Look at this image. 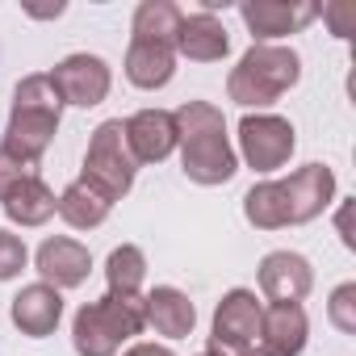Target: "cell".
<instances>
[{"instance_id":"obj_1","label":"cell","mask_w":356,"mask_h":356,"mask_svg":"<svg viewBox=\"0 0 356 356\" xmlns=\"http://www.w3.org/2000/svg\"><path fill=\"white\" fill-rule=\"evenodd\" d=\"M335 197V176L323 163H306L298 168L289 181H264L252 185L243 197V214L252 227L260 231H277V227H298L318 218Z\"/></svg>"},{"instance_id":"obj_2","label":"cell","mask_w":356,"mask_h":356,"mask_svg":"<svg viewBox=\"0 0 356 356\" xmlns=\"http://www.w3.org/2000/svg\"><path fill=\"white\" fill-rule=\"evenodd\" d=\"M176 122V143H181V163L193 185H227L239 159L227 143V122L222 109L210 101H185L172 113Z\"/></svg>"},{"instance_id":"obj_3","label":"cell","mask_w":356,"mask_h":356,"mask_svg":"<svg viewBox=\"0 0 356 356\" xmlns=\"http://www.w3.org/2000/svg\"><path fill=\"white\" fill-rule=\"evenodd\" d=\"M59 118H63V97L55 92L51 76H26L13 92V113H9V130H5L0 151H9L13 159L34 168L42 151L51 147Z\"/></svg>"},{"instance_id":"obj_4","label":"cell","mask_w":356,"mask_h":356,"mask_svg":"<svg viewBox=\"0 0 356 356\" xmlns=\"http://www.w3.org/2000/svg\"><path fill=\"white\" fill-rule=\"evenodd\" d=\"M143 327H147L143 293H105V298L80 306V314L72 323V343L80 356H113Z\"/></svg>"},{"instance_id":"obj_5","label":"cell","mask_w":356,"mask_h":356,"mask_svg":"<svg viewBox=\"0 0 356 356\" xmlns=\"http://www.w3.org/2000/svg\"><path fill=\"white\" fill-rule=\"evenodd\" d=\"M302 76V59L289 47H273V42H256L239 67L227 76V92L235 105H273L281 92H289Z\"/></svg>"},{"instance_id":"obj_6","label":"cell","mask_w":356,"mask_h":356,"mask_svg":"<svg viewBox=\"0 0 356 356\" xmlns=\"http://www.w3.org/2000/svg\"><path fill=\"white\" fill-rule=\"evenodd\" d=\"M92 189H101L109 202L126 197L130 185H134V155L126 147V126L122 118H109L92 130V143H88V155H84V176Z\"/></svg>"},{"instance_id":"obj_7","label":"cell","mask_w":356,"mask_h":356,"mask_svg":"<svg viewBox=\"0 0 356 356\" xmlns=\"http://www.w3.org/2000/svg\"><path fill=\"white\" fill-rule=\"evenodd\" d=\"M293 126L277 113H248L239 122V147L256 172H277L293 155Z\"/></svg>"},{"instance_id":"obj_8","label":"cell","mask_w":356,"mask_h":356,"mask_svg":"<svg viewBox=\"0 0 356 356\" xmlns=\"http://www.w3.org/2000/svg\"><path fill=\"white\" fill-rule=\"evenodd\" d=\"M260 314H264V306L256 302L252 289H231L218 302V310H214L210 348H218L227 356H235L243 348H256V339H260Z\"/></svg>"},{"instance_id":"obj_9","label":"cell","mask_w":356,"mask_h":356,"mask_svg":"<svg viewBox=\"0 0 356 356\" xmlns=\"http://www.w3.org/2000/svg\"><path fill=\"white\" fill-rule=\"evenodd\" d=\"M55 92L63 97V105H80L92 109L109 97V67L97 55H67L55 72H51Z\"/></svg>"},{"instance_id":"obj_10","label":"cell","mask_w":356,"mask_h":356,"mask_svg":"<svg viewBox=\"0 0 356 356\" xmlns=\"http://www.w3.org/2000/svg\"><path fill=\"white\" fill-rule=\"evenodd\" d=\"M176 72V42L172 38H130L126 51V80L134 88H163Z\"/></svg>"},{"instance_id":"obj_11","label":"cell","mask_w":356,"mask_h":356,"mask_svg":"<svg viewBox=\"0 0 356 356\" xmlns=\"http://www.w3.org/2000/svg\"><path fill=\"white\" fill-rule=\"evenodd\" d=\"M122 126H126V147L134 163H159L176 147V122L168 109H138Z\"/></svg>"},{"instance_id":"obj_12","label":"cell","mask_w":356,"mask_h":356,"mask_svg":"<svg viewBox=\"0 0 356 356\" xmlns=\"http://www.w3.org/2000/svg\"><path fill=\"white\" fill-rule=\"evenodd\" d=\"M314 285V273H310V260L298 256V252H268L260 260V289L273 298V302H302Z\"/></svg>"},{"instance_id":"obj_13","label":"cell","mask_w":356,"mask_h":356,"mask_svg":"<svg viewBox=\"0 0 356 356\" xmlns=\"http://www.w3.org/2000/svg\"><path fill=\"white\" fill-rule=\"evenodd\" d=\"M88 268H92V256H88V248L84 243H76V239H47L42 248H38V273H42V281L47 285H55V289H76V285H84L88 281Z\"/></svg>"},{"instance_id":"obj_14","label":"cell","mask_w":356,"mask_h":356,"mask_svg":"<svg viewBox=\"0 0 356 356\" xmlns=\"http://www.w3.org/2000/svg\"><path fill=\"white\" fill-rule=\"evenodd\" d=\"M59 318H63V298H59V289L47 285V281L26 285V289L13 298V323L22 327V335L42 339V335H51V331L59 327Z\"/></svg>"},{"instance_id":"obj_15","label":"cell","mask_w":356,"mask_h":356,"mask_svg":"<svg viewBox=\"0 0 356 356\" xmlns=\"http://www.w3.org/2000/svg\"><path fill=\"white\" fill-rule=\"evenodd\" d=\"M239 13H243L248 30L260 42L281 38V34H293V30H302L306 22L318 17L314 5H281V0H252V5H239Z\"/></svg>"},{"instance_id":"obj_16","label":"cell","mask_w":356,"mask_h":356,"mask_svg":"<svg viewBox=\"0 0 356 356\" xmlns=\"http://www.w3.org/2000/svg\"><path fill=\"white\" fill-rule=\"evenodd\" d=\"M260 339L273 356H298L306 348V310L298 302H273L260 314Z\"/></svg>"},{"instance_id":"obj_17","label":"cell","mask_w":356,"mask_h":356,"mask_svg":"<svg viewBox=\"0 0 356 356\" xmlns=\"http://www.w3.org/2000/svg\"><path fill=\"white\" fill-rule=\"evenodd\" d=\"M176 51L189 55V59H197V63H218V59L231 51L227 26H222L214 13L181 17V26H176Z\"/></svg>"},{"instance_id":"obj_18","label":"cell","mask_w":356,"mask_h":356,"mask_svg":"<svg viewBox=\"0 0 356 356\" xmlns=\"http://www.w3.org/2000/svg\"><path fill=\"white\" fill-rule=\"evenodd\" d=\"M143 306H147V323H151L159 335H168V339L189 335L193 323H197L193 302H189L181 289H172V285H155V289L143 298Z\"/></svg>"},{"instance_id":"obj_19","label":"cell","mask_w":356,"mask_h":356,"mask_svg":"<svg viewBox=\"0 0 356 356\" xmlns=\"http://www.w3.org/2000/svg\"><path fill=\"white\" fill-rule=\"evenodd\" d=\"M5 214L22 227H42L47 218H55V193L38 181V176H22V181L0 197Z\"/></svg>"},{"instance_id":"obj_20","label":"cell","mask_w":356,"mask_h":356,"mask_svg":"<svg viewBox=\"0 0 356 356\" xmlns=\"http://www.w3.org/2000/svg\"><path fill=\"white\" fill-rule=\"evenodd\" d=\"M55 210H59V218H63L67 227L92 231V227H101V222L109 218L113 202H109L101 189H92L88 181H76V185L63 189V197H55Z\"/></svg>"},{"instance_id":"obj_21","label":"cell","mask_w":356,"mask_h":356,"mask_svg":"<svg viewBox=\"0 0 356 356\" xmlns=\"http://www.w3.org/2000/svg\"><path fill=\"white\" fill-rule=\"evenodd\" d=\"M105 277H109V293H138L147 281V260L134 243H122L109 252L105 260Z\"/></svg>"},{"instance_id":"obj_22","label":"cell","mask_w":356,"mask_h":356,"mask_svg":"<svg viewBox=\"0 0 356 356\" xmlns=\"http://www.w3.org/2000/svg\"><path fill=\"white\" fill-rule=\"evenodd\" d=\"M181 9L172 0H143L138 13H134V34L143 38H172L176 42V26H181Z\"/></svg>"},{"instance_id":"obj_23","label":"cell","mask_w":356,"mask_h":356,"mask_svg":"<svg viewBox=\"0 0 356 356\" xmlns=\"http://www.w3.org/2000/svg\"><path fill=\"white\" fill-rule=\"evenodd\" d=\"M327 314H331V323L339 327V331H356V285H339L335 293H331V306H327Z\"/></svg>"},{"instance_id":"obj_24","label":"cell","mask_w":356,"mask_h":356,"mask_svg":"<svg viewBox=\"0 0 356 356\" xmlns=\"http://www.w3.org/2000/svg\"><path fill=\"white\" fill-rule=\"evenodd\" d=\"M26 268V243L13 231H0V281H13Z\"/></svg>"},{"instance_id":"obj_25","label":"cell","mask_w":356,"mask_h":356,"mask_svg":"<svg viewBox=\"0 0 356 356\" xmlns=\"http://www.w3.org/2000/svg\"><path fill=\"white\" fill-rule=\"evenodd\" d=\"M323 22H331V34L335 38H348L352 26H356V5H327L323 9Z\"/></svg>"},{"instance_id":"obj_26","label":"cell","mask_w":356,"mask_h":356,"mask_svg":"<svg viewBox=\"0 0 356 356\" xmlns=\"http://www.w3.org/2000/svg\"><path fill=\"white\" fill-rule=\"evenodd\" d=\"M22 176H34V168H26V163L13 159L9 151H0V197H5V193L22 181Z\"/></svg>"},{"instance_id":"obj_27","label":"cell","mask_w":356,"mask_h":356,"mask_svg":"<svg viewBox=\"0 0 356 356\" xmlns=\"http://www.w3.org/2000/svg\"><path fill=\"white\" fill-rule=\"evenodd\" d=\"M126 356H172L168 348H159V343H134Z\"/></svg>"},{"instance_id":"obj_28","label":"cell","mask_w":356,"mask_h":356,"mask_svg":"<svg viewBox=\"0 0 356 356\" xmlns=\"http://www.w3.org/2000/svg\"><path fill=\"white\" fill-rule=\"evenodd\" d=\"M235 356H273V352H264V348H243V352H235Z\"/></svg>"},{"instance_id":"obj_29","label":"cell","mask_w":356,"mask_h":356,"mask_svg":"<svg viewBox=\"0 0 356 356\" xmlns=\"http://www.w3.org/2000/svg\"><path fill=\"white\" fill-rule=\"evenodd\" d=\"M197 356H227V352H218V348H206V352H197Z\"/></svg>"}]
</instances>
